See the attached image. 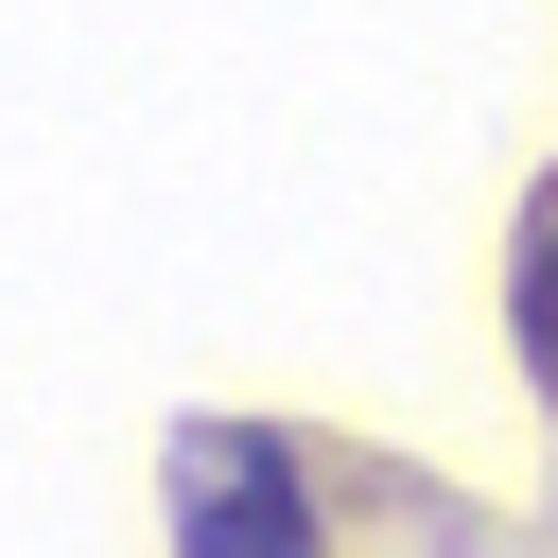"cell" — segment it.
Masks as SVG:
<instances>
[{"instance_id": "cell-1", "label": "cell", "mask_w": 558, "mask_h": 558, "mask_svg": "<svg viewBox=\"0 0 558 558\" xmlns=\"http://www.w3.org/2000/svg\"><path fill=\"white\" fill-rule=\"evenodd\" d=\"M174 488H192V506H174L192 558H314V506H296V471H279L262 436H192Z\"/></svg>"}, {"instance_id": "cell-2", "label": "cell", "mask_w": 558, "mask_h": 558, "mask_svg": "<svg viewBox=\"0 0 558 558\" xmlns=\"http://www.w3.org/2000/svg\"><path fill=\"white\" fill-rule=\"evenodd\" d=\"M506 314H523V366L558 384V192H541V227H523V296H506Z\"/></svg>"}]
</instances>
